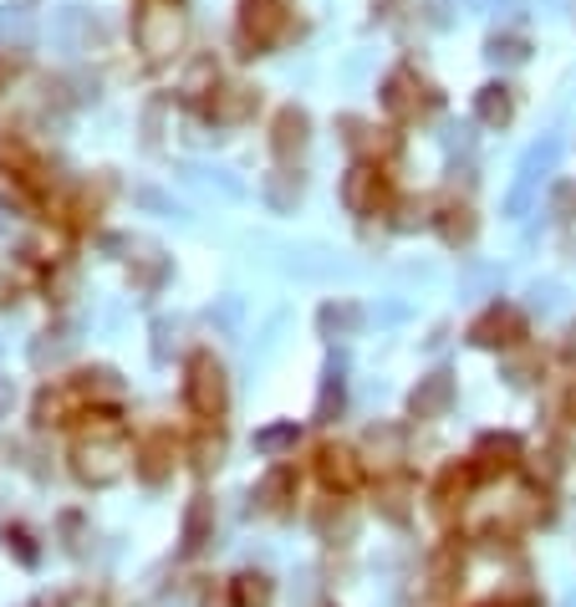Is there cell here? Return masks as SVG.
<instances>
[{"mask_svg":"<svg viewBox=\"0 0 576 607\" xmlns=\"http://www.w3.org/2000/svg\"><path fill=\"white\" fill-rule=\"evenodd\" d=\"M209 536H215V501L209 495H194L189 511H184V531H178V551L194 557V551L209 547Z\"/></svg>","mask_w":576,"mask_h":607,"instance_id":"ac0fdd59","label":"cell"},{"mask_svg":"<svg viewBox=\"0 0 576 607\" xmlns=\"http://www.w3.org/2000/svg\"><path fill=\"white\" fill-rule=\"evenodd\" d=\"M566 419H572V424H576V388H572V393H566Z\"/></svg>","mask_w":576,"mask_h":607,"instance_id":"8d00e7d4","label":"cell"},{"mask_svg":"<svg viewBox=\"0 0 576 607\" xmlns=\"http://www.w3.org/2000/svg\"><path fill=\"white\" fill-rule=\"evenodd\" d=\"M67 459H72V474L82 480V485H92V490L118 485L138 459V445H134V434H128V419H123L118 409H92V414L77 424Z\"/></svg>","mask_w":576,"mask_h":607,"instance_id":"6da1fadb","label":"cell"},{"mask_svg":"<svg viewBox=\"0 0 576 607\" xmlns=\"http://www.w3.org/2000/svg\"><path fill=\"white\" fill-rule=\"evenodd\" d=\"M454 409V373L434 368L429 378H418V388L408 393V414L414 419H443Z\"/></svg>","mask_w":576,"mask_h":607,"instance_id":"30bf717a","label":"cell"},{"mask_svg":"<svg viewBox=\"0 0 576 607\" xmlns=\"http://www.w3.org/2000/svg\"><path fill=\"white\" fill-rule=\"evenodd\" d=\"M378 98H383V113L393 123H414L418 113L439 107V92H434L414 67H393V72L383 77V92H378Z\"/></svg>","mask_w":576,"mask_h":607,"instance_id":"8992f818","label":"cell"},{"mask_svg":"<svg viewBox=\"0 0 576 607\" xmlns=\"http://www.w3.org/2000/svg\"><path fill=\"white\" fill-rule=\"evenodd\" d=\"M535 368H541V357L535 353H516L510 363H505V378H510V383H531Z\"/></svg>","mask_w":576,"mask_h":607,"instance_id":"f546056e","label":"cell"},{"mask_svg":"<svg viewBox=\"0 0 576 607\" xmlns=\"http://www.w3.org/2000/svg\"><path fill=\"white\" fill-rule=\"evenodd\" d=\"M474 465H449V470L434 480V511H439V520H454L464 505H470V490H474Z\"/></svg>","mask_w":576,"mask_h":607,"instance_id":"5bb4252c","label":"cell"},{"mask_svg":"<svg viewBox=\"0 0 576 607\" xmlns=\"http://www.w3.org/2000/svg\"><path fill=\"white\" fill-rule=\"evenodd\" d=\"M270 577L266 572H240L235 582H230V607H270Z\"/></svg>","mask_w":576,"mask_h":607,"instance_id":"484cf974","label":"cell"},{"mask_svg":"<svg viewBox=\"0 0 576 607\" xmlns=\"http://www.w3.org/2000/svg\"><path fill=\"white\" fill-rule=\"evenodd\" d=\"M5 409H11V388L0 383V414H5Z\"/></svg>","mask_w":576,"mask_h":607,"instance_id":"74e56055","label":"cell"},{"mask_svg":"<svg viewBox=\"0 0 576 607\" xmlns=\"http://www.w3.org/2000/svg\"><path fill=\"white\" fill-rule=\"evenodd\" d=\"M255 107H261V92L245 88V82H224V88L209 98L205 118H209V123H245Z\"/></svg>","mask_w":576,"mask_h":607,"instance_id":"2e32d148","label":"cell"},{"mask_svg":"<svg viewBox=\"0 0 576 607\" xmlns=\"http://www.w3.org/2000/svg\"><path fill=\"white\" fill-rule=\"evenodd\" d=\"M429 199H399V215H393V230H418V225H429Z\"/></svg>","mask_w":576,"mask_h":607,"instance_id":"83f0119b","label":"cell"},{"mask_svg":"<svg viewBox=\"0 0 576 607\" xmlns=\"http://www.w3.org/2000/svg\"><path fill=\"white\" fill-rule=\"evenodd\" d=\"M520 439L516 434H485L480 445H474V455H470V465H474V474L480 480H495V474H510L520 465Z\"/></svg>","mask_w":576,"mask_h":607,"instance_id":"8fae6325","label":"cell"},{"mask_svg":"<svg viewBox=\"0 0 576 607\" xmlns=\"http://www.w3.org/2000/svg\"><path fill=\"white\" fill-rule=\"evenodd\" d=\"M5 547H15V557H21V562H36V547H31L26 526H11V531H5Z\"/></svg>","mask_w":576,"mask_h":607,"instance_id":"1f68e13d","label":"cell"},{"mask_svg":"<svg viewBox=\"0 0 576 607\" xmlns=\"http://www.w3.org/2000/svg\"><path fill=\"white\" fill-rule=\"evenodd\" d=\"M184 455H189V470L194 474H215V470H220V459H224V434H220V424H205V430H199L189 445H184Z\"/></svg>","mask_w":576,"mask_h":607,"instance_id":"44dd1931","label":"cell"},{"mask_svg":"<svg viewBox=\"0 0 576 607\" xmlns=\"http://www.w3.org/2000/svg\"><path fill=\"white\" fill-rule=\"evenodd\" d=\"M178 455H184V445L174 439V430H153L148 439H138V459H134L138 480L143 485H163L178 470Z\"/></svg>","mask_w":576,"mask_h":607,"instance_id":"52a82bcc","label":"cell"},{"mask_svg":"<svg viewBox=\"0 0 576 607\" xmlns=\"http://www.w3.org/2000/svg\"><path fill=\"white\" fill-rule=\"evenodd\" d=\"M286 445H296V424H276V430L255 434V449H261V455H281Z\"/></svg>","mask_w":576,"mask_h":607,"instance_id":"f1b7e54d","label":"cell"},{"mask_svg":"<svg viewBox=\"0 0 576 607\" xmlns=\"http://www.w3.org/2000/svg\"><path fill=\"white\" fill-rule=\"evenodd\" d=\"M562 353H566V357H572V363H576V322L566 327V342H562Z\"/></svg>","mask_w":576,"mask_h":607,"instance_id":"d590c367","label":"cell"},{"mask_svg":"<svg viewBox=\"0 0 576 607\" xmlns=\"http://www.w3.org/2000/svg\"><path fill=\"white\" fill-rule=\"evenodd\" d=\"M342 403H347V388H342V368H326V383L316 393V424H332L342 414Z\"/></svg>","mask_w":576,"mask_h":607,"instance_id":"4316f807","label":"cell"},{"mask_svg":"<svg viewBox=\"0 0 576 607\" xmlns=\"http://www.w3.org/2000/svg\"><path fill=\"white\" fill-rule=\"evenodd\" d=\"M474 118L485 123V128H505V123L516 118V98H510V88H505V82L480 88V98H474Z\"/></svg>","mask_w":576,"mask_h":607,"instance_id":"7402d4cb","label":"cell"},{"mask_svg":"<svg viewBox=\"0 0 576 607\" xmlns=\"http://www.w3.org/2000/svg\"><path fill=\"white\" fill-rule=\"evenodd\" d=\"M470 342H480V347H505V353H510V347L526 342V317H520L516 307H500V301H495V307L470 327Z\"/></svg>","mask_w":576,"mask_h":607,"instance_id":"9c48e42d","label":"cell"},{"mask_svg":"<svg viewBox=\"0 0 576 607\" xmlns=\"http://www.w3.org/2000/svg\"><path fill=\"white\" fill-rule=\"evenodd\" d=\"M307 138H311V118L296 103H286L281 113L270 118V153H276L281 163H291L296 153L307 149Z\"/></svg>","mask_w":576,"mask_h":607,"instance_id":"4fadbf2b","label":"cell"},{"mask_svg":"<svg viewBox=\"0 0 576 607\" xmlns=\"http://www.w3.org/2000/svg\"><path fill=\"white\" fill-rule=\"evenodd\" d=\"M342 144H347V149H357L362 159H372V163L399 153L393 128H372V123H362V118H342Z\"/></svg>","mask_w":576,"mask_h":607,"instance_id":"9a60e30c","label":"cell"},{"mask_svg":"<svg viewBox=\"0 0 576 607\" xmlns=\"http://www.w3.org/2000/svg\"><path fill=\"white\" fill-rule=\"evenodd\" d=\"M220 88H224V82H220V61L205 51V57H194L189 67H184V77H178V103H184V107H199V113H205L209 98H215Z\"/></svg>","mask_w":576,"mask_h":607,"instance_id":"7c38bea8","label":"cell"},{"mask_svg":"<svg viewBox=\"0 0 576 607\" xmlns=\"http://www.w3.org/2000/svg\"><path fill=\"white\" fill-rule=\"evenodd\" d=\"M489 57L495 61H526V42H520V36H495V42H489Z\"/></svg>","mask_w":576,"mask_h":607,"instance_id":"4dcf8cb0","label":"cell"},{"mask_svg":"<svg viewBox=\"0 0 576 607\" xmlns=\"http://www.w3.org/2000/svg\"><path fill=\"white\" fill-rule=\"evenodd\" d=\"M235 36L245 46V57H261V51L291 36V5L286 0H240Z\"/></svg>","mask_w":576,"mask_h":607,"instance_id":"277c9868","label":"cell"},{"mask_svg":"<svg viewBox=\"0 0 576 607\" xmlns=\"http://www.w3.org/2000/svg\"><path fill=\"white\" fill-rule=\"evenodd\" d=\"M291 501H296V470H291V465H276V470L255 485L251 511H286Z\"/></svg>","mask_w":576,"mask_h":607,"instance_id":"ffe728a7","label":"cell"},{"mask_svg":"<svg viewBox=\"0 0 576 607\" xmlns=\"http://www.w3.org/2000/svg\"><path fill=\"white\" fill-rule=\"evenodd\" d=\"M5 77H11V61L0 57V88H5Z\"/></svg>","mask_w":576,"mask_h":607,"instance_id":"f35d334b","label":"cell"},{"mask_svg":"<svg viewBox=\"0 0 576 607\" xmlns=\"http://www.w3.org/2000/svg\"><path fill=\"white\" fill-rule=\"evenodd\" d=\"M362 459L368 465H378V470H399V459H403V430L399 424H372L368 434H362Z\"/></svg>","mask_w":576,"mask_h":607,"instance_id":"d6986e66","label":"cell"},{"mask_svg":"<svg viewBox=\"0 0 576 607\" xmlns=\"http://www.w3.org/2000/svg\"><path fill=\"white\" fill-rule=\"evenodd\" d=\"M316 327H322V337H353L357 327H362V307L357 301H326L316 311Z\"/></svg>","mask_w":576,"mask_h":607,"instance_id":"603a6c76","label":"cell"},{"mask_svg":"<svg viewBox=\"0 0 576 607\" xmlns=\"http://www.w3.org/2000/svg\"><path fill=\"white\" fill-rule=\"evenodd\" d=\"M184 403L189 414H199L205 424H220L224 409H230V383H224V368L215 353H189L184 357Z\"/></svg>","mask_w":576,"mask_h":607,"instance_id":"3957f363","label":"cell"},{"mask_svg":"<svg viewBox=\"0 0 576 607\" xmlns=\"http://www.w3.org/2000/svg\"><path fill=\"white\" fill-rule=\"evenodd\" d=\"M342 205L353 209V215H383L388 205H393V179H388L383 163L372 159H357L353 169H347V179H342Z\"/></svg>","mask_w":576,"mask_h":607,"instance_id":"5b68a950","label":"cell"},{"mask_svg":"<svg viewBox=\"0 0 576 607\" xmlns=\"http://www.w3.org/2000/svg\"><path fill=\"white\" fill-rule=\"evenodd\" d=\"M408 501H414L408 474H383V480H378V511H383L388 520H408Z\"/></svg>","mask_w":576,"mask_h":607,"instance_id":"cb8c5ba5","label":"cell"},{"mask_svg":"<svg viewBox=\"0 0 576 607\" xmlns=\"http://www.w3.org/2000/svg\"><path fill=\"white\" fill-rule=\"evenodd\" d=\"M434 230L443 236V245H470L474 240V209L459 194H443L434 205Z\"/></svg>","mask_w":576,"mask_h":607,"instance_id":"e0dca14e","label":"cell"},{"mask_svg":"<svg viewBox=\"0 0 576 607\" xmlns=\"http://www.w3.org/2000/svg\"><path fill=\"white\" fill-rule=\"evenodd\" d=\"M301 190H307V179H301V169H276V174H266V199L270 209H296V199H301Z\"/></svg>","mask_w":576,"mask_h":607,"instance_id":"d4e9b609","label":"cell"},{"mask_svg":"<svg viewBox=\"0 0 576 607\" xmlns=\"http://www.w3.org/2000/svg\"><path fill=\"white\" fill-rule=\"evenodd\" d=\"M134 42L148 61H169L184 46V5L178 0H138Z\"/></svg>","mask_w":576,"mask_h":607,"instance_id":"7a4b0ae2","label":"cell"},{"mask_svg":"<svg viewBox=\"0 0 576 607\" xmlns=\"http://www.w3.org/2000/svg\"><path fill=\"white\" fill-rule=\"evenodd\" d=\"M399 5H403V0H372V15H383V21H399Z\"/></svg>","mask_w":576,"mask_h":607,"instance_id":"836d02e7","label":"cell"},{"mask_svg":"<svg viewBox=\"0 0 576 607\" xmlns=\"http://www.w3.org/2000/svg\"><path fill=\"white\" fill-rule=\"evenodd\" d=\"M566 607H576V593H572V597H566Z\"/></svg>","mask_w":576,"mask_h":607,"instance_id":"ab89813d","label":"cell"},{"mask_svg":"<svg viewBox=\"0 0 576 607\" xmlns=\"http://www.w3.org/2000/svg\"><path fill=\"white\" fill-rule=\"evenodd\" d=\"M31 607H51V603H31Z\"/></svg>","mask_w":576,"mask_h":607,"instance_id":"60d3db41","label":"cell"},{"mask_svg":"<svg viewBox=\"0 0 576 607\" xmlns=\"http://www.w3.org/2000/svg\"><path fill=\"white\" fill-rule=\"evenodd\" d=\"M316 480L332 495H353L362 485V455H353L347 445H322L316 449Z\"/></svg>","mask_w":576,"mask_h":607,"instance_id":"ba28073f","label":"cell"},{"mask_svg":"<svg viewBox=\"0 0 576 607\" xmlns=\"http://www.w3.org/2000/svg\"><path fill=\"white\" fill-rule=\"evenodd\" d=\"M163 107H169V98H153V103H148V118H143L148 144H159V118H163Z\"/></svg>","mask_w":576,"mask_h":607,"instance_id":"d6a6232c","label":"cell"},{"mask_svg":"<svg viewBox=\"0 0 576 607\" xmlns=\"http://www.w3.org/2000/svg\"><path fill=\"white\" fill-rule=\"evenodd\" d=\"M11 301H15V282L0 271V307H11Z\"/></svg>","mask_w":576,"mask_h":607,"instance_id":"e575fe53","label":"cell"}]
</instances>
